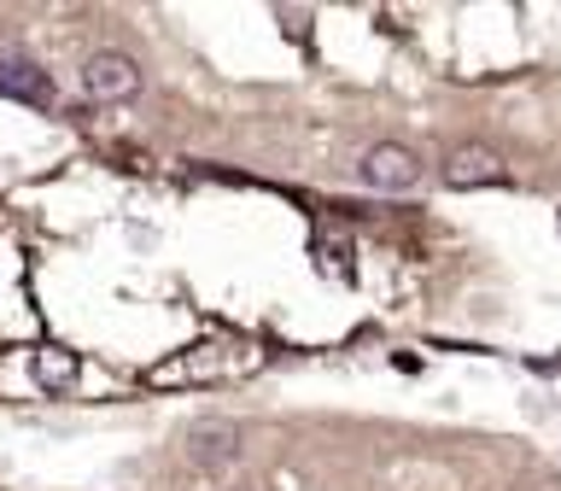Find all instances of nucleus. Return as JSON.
<instances>
[{"label":"nucleus","instance_id":"1","mask_svg":"<svg viewBox=\"0 0 561 491\" xmlns=\"http://www.w3.org/2000/svg\"><path fill=\"white\" fill-rule=\"evenodd\" d=\"M240 450H245V433H240V421H228V415H199L182 433V456L199 473H228L240 463Z\"/></svg>","mask_w":561,"mask_h":491},{"label":"nucleus","instance_id":"2","mask_svg":"<svg viewBox=\"0 0 561 491\" xmlns=\"http://www.w3.org/2000/svg\"><path fill=\"white\" fill-rule=\"evenodd\" d=\"M438 175H445V187L473 193V187H503V182H508V164H503L497 147H485V140H462V147L445 152Z\"/></svg>","mask_w":561,"mask_h":491},{"label":"nucleus","instance_id":"3","mask_svg":"<svg viewBox=\"0 0 561 491\" xmlns=\"http://www.w3.org/2000/svg\"><path fill=\"white\" fill-rule=\"evenodd\" d=\"M363 187H375V193H410L421 182V158L403 147V140H375V147L363 152Z\"/></svg>","mask_w":561,"mask_h":491},{"label":"nucleus","instance_id":"4","mask_svg":"<svg viewBox=\"0 0 561 491\" xmlns=\"http://www.w3.org/2000/svg\"><path fill=\"white\" fill-rule=\"evenodd\" d=\"M135 88H140V65L117 47H105L82 65V94L88 100H129Z\"/></svg>","mask_w":561,"mask_h":491},{"label":"nucleus","instance_id":"5","mask_svg":"<svg viewBox=\"0 0 561 491\" xmlns=\"http://www.w3.org/2000/svg\"><path fill=\"white\" fill-rule=\"evenodd\" d=\"M228 368H234V357H228L222 345H193V351H182V357L147 368V386H193V380L228 375Z\"/></svg>","mask_w":561,"mask_h":491},{"label":"nucleus","instance_id":"6","mask_svg":"<svg viewBox=\"0 0 561 491\" xmlns=\"http://www.w3.org/2000/svg\"><path fill=\"white\" fill-rule=\"evenodd\" d=\"M0 94L24 100V105H53V82L47 70H35L24 53H0Z\"/></svg>","mask_w":561,"mask_h":491},{"label":"nucleus","instance_id":"7","mask_svg":"<svg viewBox=\"0 0 561 491\" xmlns=\"http://www.w3.org/2000/svg\"><path fill=\"white\" fill-rule=\"evenodd\" d=\"M82 375V363H77V351H59V345H47V351H35V380L47 386V392H70Z\"/></svg>","mask_w":561,"mask_h":491},{"label":"nucleus","instance_id":"8","mask_svg":"<svg viewBox=\"0 0 561 491\" xmlns=\"http://www.w3.org/2000/svg\"><path fill=\"white\" fill-rule=\"evenodd\" d=\"M228 491H257V486H228Z\"/></svg>","mask_w":561,"mask_h":491}]
</instances>
